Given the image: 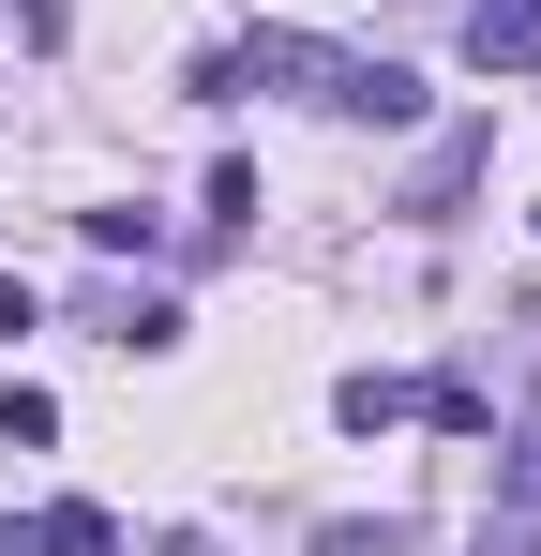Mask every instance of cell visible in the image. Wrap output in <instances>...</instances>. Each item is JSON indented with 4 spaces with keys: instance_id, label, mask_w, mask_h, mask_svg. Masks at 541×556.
<instances>
[{
    "instance_id": "1",
    "label": "cell",
    "mask_w": 541,
    "mask_h": 556,
    "mask_svg": "<svg viewBox=\"0 0 541 556\" xmlns=\"http://www.w3.org/2000/svg\"><path fill=\"white\" fill-rule=\"evenodd\" d=\"M226 76H241V91H301V105H331V121H376V136L422 121V76H406V61H361V46H316V30L226 46Z\"/></svg>"
},
{
    "instance_id": "2",
    "label": "cell",
    "mask_w": 541,
    "mask_h": 556,
    "mask_svg": "<svg viewBox=\"0 0 541 556\" xmlns=\"http://www.w3.org/2000/svg\"><path fill=\"white\" fill-rule=\"evenodd\" d=\"M466 61L481 76H527L541 61V0H466Z\"/></svg>"
},
{
    "instance_id": "3",
    "label": "cell",
    "mask_w": 541,
    "mask_h": 556,
    "mask_svg": "<svg viewBox=\"0 0 541 556\" xmlns=\"http://www.w3.org/2000/svg\"><path fill=\"white\" fill-rule=\"evenodd\" d=\"M481 151H496V136H481V121H466V136H437V166H422V181H406V226H451V195L481 181Z\"/></svg>"
},
{
    "instance_id": "4",
    "label": "cell",
    "mask_w": 541,
    "mask_h": 556,
    "mask_svg": "<svg viewBox=\"0 0 541 556\" xmlns=\"http://www.w3.org/2000/svg\"><path fill=\"white\" fill-rule=\"evenodd\" d=\"M15 542H30V556H121V527H105V511H90V496H61V511H30V527H15Z\"/></svg>"
},
{
    "instance_id": "5",
    "label": "cell",
    "mask_w": 541,
    "mask_h": 556,
    "mask_svg": "<svg viewBox=\"0 0 541 556\" xmlns=\"http://www.w3.org/2000/svg\"><path fill=\"white\" fill-rule=\"evenodd\" d=\"M406 406H422V391H406V376H347V391H331V421H347V437H391V421H406Z\"/></svg>"
},
{
    "instance_id": "6",
    "label": "cell",
    "mask_w": 541,
    "mask_h": 556,
    "mask_svg": "<svg viewBox=\"0 0 541 556\" xmlns=\"http://www.w3.org/2000/svg\"><path fill=\"white\" fill-rule=\"evenodd\" d=\"M316 556H406V527H316Z\"/></svg>"
},
{
    "instance_id": "7",
    "label": "cell",
    "mask_w": 541,
    "mask_h": 556,
    "mask_svg": "<svg viewBox=\"0 0 541 556\" xmlns=\"http://www.w3.org/2000/svg\"><path fill=\"white\" fill-rule=\"evenodd\" d=\"M512 496L541 511V406H527V437H512Z\"/></svg>"
},
{
    "instance_id": "8",
    "label": "cell",
    "mask_w": 541,
    "mask_h": 556,
    "mask_svg": "<svg viewBox=\"0 0 541 556\" xmlns=\"http://www.w3.org/2000/svg\"><path fill=\"white\" fill-rule=\"evenodd\" d=\"M481 556H541V511H512V527H481Z\"/></svg>"
},
{
    "instance_id": "9",
    "label": "cell",
    "mask_w": 541,
    "mask_h": 556,
    "mask_svg": "<svg viewBox=\"0 0 541 556\" xmlns=\"http://www.w3.org/2000/svg\"><path fill=\"white\" fill-rule=\"evenodd\" d=\"M15 331H30V286H15V271H0V346H15Z\"/></svg>"
},
{
    "instance_id": "10",
    "label": "cell",
    "mask_w": 541,
    "mask_h": 556,
    "mask_svg": "<svg viewBox=\"0 0 541 556\" xmlns=\"http://www.w3.org/2000/svg\"><path fill=\"white\" fill-rule=\"evenodd\" d=\"M0 556H30V542H15V527H0Z\"/></svg>"
}]
</instances>
